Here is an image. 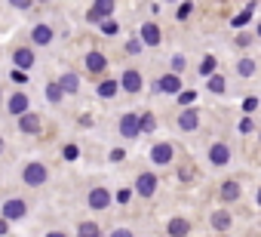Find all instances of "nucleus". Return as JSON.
Returning <instances> with one entry per match:
<instances>
[{
    "mask_svg": "<svg viewBox=\"0 0 261 237\" xmlns=\"http://www.w3.org/2000/svg\"><path fill=\"white\" fill-rule=\"evenodd\" d=\"M46 176H49V173H46V167H43L40 160H31V163L22 170V182H25L28 188H40V185L46 182Z\"/></svg>",
    "mask_w": 261,
    "mask_h": 237,
    "instance_id": "nucleus-1",
    "label": "nucleus"
},
{
    "mask_svg": "<svg viewBox=\"0 0 261 237\" xmlns=\"http://www.w3.org/2000/svg\"><path fill=\"white\" fill-rule=\"evenodd\" d=\"M120 136L123 139H139L142 136V130H139V114L129 111V114L120 117Z\"/></svg>",
    "mask_w": 261,
    "mask_h": 237,
    "instance_id": "nucleus-2",
    "label": "nucleus"
},
{
    "mask_svg": "<svg viewBox=\"0 0 261 237\" xmlns=\"http://www.w3.org/2000/svg\"><path fill=\"white\" fill-rule=\"evenodd\" d=\"M111 13H114V0H95V4L89 7V13H86V19L89 22H101V19H111Z\"/></svg>",
    "mask_w": 261,
    "mask_h": 237,
    "instance_id": "nucleus-3",
    "label": "nucleus"
},
{
    "mask_svg": "<svg viewBox=\"0 0 261 237\" xmlns=\"http://www.w3.org/2000/svg\"><path fill=\"white\" fill-rule=\"evenodd\" d=\"M19 130H22L25 136H31V133H40V130H43L40 114H34V111H25V114L19 117Z\"/></svg>",
    "mask_w": 261,
    "mask_h": 237,
    "instance_id": "nucleus-4",
    "label": "nucleus"
},
{
    "mask_svg": "<svg viewBox=\"0 0 261 237\" xmlns=\"http://www.w3.org/2000/svg\"><path fill=\"white\" fill-rule=\"evenodd\" d=\"M0 212H4V219H7V222H16V219H22V216L28 212V206H25V200L10 197V200L4 203V209H0Z\"/></svg>",
    "mask_w": 261,
    "mask_h": 237,
    "instance_id": "nucleus-5",
    "label": "nucleus"
},
{
    "mask_svg": "<svg viewBox=\"0 0 261 237\" xmlns=\"http://www.w3.org/2000/svg\"><path fill=\"white\" fill-rule=\"evenodd\" d=\"M86 203H89V209H108V206H111V191L98 185V188H92V191H89Z\"/></svg>",
    "mask_w": 261,
    "mask_h": 237,
    "instance_id": "nucleus-6",
    "label": "nucleus"
},
{
    "mask_svg": "<svg viewBox=\"0 0 261 237\" xmlns=\"http://www.w3.org/2000/svg\"><path fill=\"white\" fill-rule=\"evenodd\" d=\"M142 83H145V80H142V74H139L136 68H129V71H123V77L117 80V86H123L126 92H139V89H142Z\"/></svg>",
    "mask_w": 261,
    "mask_h": 237,
    "instance_id": "nucleus-7",
    "label": "nucleus"
},
{
    "mask_svg": "<svg viewBox=\"0 0 261 237\" xmlns=\"http://www.w3.org/2000/svg\"><path fill=\"white\" fill-rule=\"evenodd\" d=\"M157 185H160V179H157L154 173H142V176L136 179V191H139L142 197H151V194L157 191Z\"/></svg>",
    "mask_w": 261,
    "mask_h": 237,
    "instance_id": "nucleus-8",
    "label": "nucleus"
},
{
    "mask_svg": "<svg viewBox=\"0 0 261 237\" xmlns=\"http://www.w3.org/2000/svg\"><path fill=\"white\" fill-rule=\"evenodd\" d=\"M154 89H157V92H172V96H178V92H181V80H178V74H163V77L154 83Z\"/></svg>",
    "mask_w": 261,
    "mask_h": 237,
    "instance_id": "nucleus-9",
    "label": "nucleus"
},
{
    "mask_svg": "<svg viewBox=\"0 0 261 237\" xmlns=\"http://www.w3.org/2000/svg\"><path fill=\"white\" fill-rule=\"evenodd\" d=\"M209 160H212L215 167H224V163H230V148H227L224 142H215V145H209Z\"/></svg>",
    "mask_w": 261,
    "mask_h": 237,
    "instance_id": "nucleus-10",
    "label": "nucleus"
},
{
    "mask_svg": "<svg viewBox=\"0 0 261 237\" xmlns=\"http://www.w3.org/2000/svg\"><path fill=\"white\" fill-rule=\"evenodd\" d=\"M151 160H154L157 167H166V163H172V145H166V142L154 145V148H151Z\"/></svg>",
    "mask_w": 261,
    "mask_h": 237,
    "instance_id": "nucleus-11",
    "label": "nucleus"
},
{
    "mask_svg": "<svg viewBox=\"0 0 261 237\" xmlns=\"http://www.w3.org/2000/svg\"><path fill=\"white\" fill-rule=\"evenodd\" d=\"M166 234H169V237H188V234H191V222L181 219V216H175V219H169Z\"/></svg>",
    "mask_w": 261,
    "mask_h": 237,
    "instance_id": "nucleus-12",
    "label": "nucleus"
},
{
    "mask_svg": "<svg viewBox=\"0 0 261 237\" xmlns=\"http://www.w3.org/2000/svg\"><path fill=\"white\" fill-rule=\"evenodd\" d=\"M13 62H16V68H19V71H28V68L34 65V53H31L28 46H19V50L13 53Z\"/></svg>",
    "mask_w": 261,
    "mask_h": 237,
    "instance_id": "nucleus-13",
    "label": "nucleus"
},
{
    "mask_svg": "<svg viewBox=\"0 0 261 237\" xmlns=\"http://www.w3.org/2000/svg\"><path fill=\"white\" fill-rule=\"evenodd\" d=\"M7 108H10V114L22 117V114L28 111V96H25V92H13V96H10V102H7Z\"/></svg>",
    "mask_w": 261,
    "mask_h": 237,
    "instance_id": "nucleus-14",
    "label": "nucleus"
},
{
    "mask_svg": "<svg viewBox=\"0 0 261 237\" xmlns=\"http://www.w3.org/2000/svg\"><path fill=\"white\" fill-rule=\"evenodd\" d=\"M197 124H200V117H197V111H191V108H188V111H181V114H178V127H181L185 133L197 130Z\"/></svg>",
    "mask_w": 261,
    "mask_h": 237,
    "instance_id": "nucleus-15",
    "label": "nucleus"
},
{
    "mask_svg": "<svg viewBox=\"0 0 261 237\" xmlns=\"http://www.w3.org/2000/svg\"><path fill=\"white\" fill-rule=\"evenodd\" d=\"M31 40H34V43H40V46L53 43V28H49V25H34V31H31Z\"/></svg>",
    "mask_w": 261,
    "mask_h": 237,
    "instance_id": "nucleus-16",
    "label": "nucleus"
},
{
    "mask_svg": "<svg viewBox=\"0 0 261 237\" xmlns=\"http://www.w3.org/2000/svg\"><path fill=\"white\" fill-rule=\"evenodd\" d=\"M108 68V59L101 56V53H89L86 56V71L89 74H98V71H105Z\"/></svg>",
    "mask_w": 261,
    "mask_h": 237,
    "instance_id": "nucleus-17",
    "label": "nucleus"
},
{
    "mask_svg": "<svg viewBox=\"0 0 261 237\" xmlns=\"http://www.w3.org/2000/svg\"><path fill=\"white\" fill-rule=\"evenodd\" d=\"M142 43H148V46H157V43H160V28H157L154 22H148V25L142 28Z\"/></svg>",
    "mask_w": 261,
    "mask_h": 237,
    "instance_id": "nucleus-18",
    "label": "nucleus"
},
{
    "mask_svg": "<svg viewBox=\"0 0 261 237\" xmlns=\"http://www.w3.org/2000/svg\"><path fill=\"white\" fill-rule=\"evenodd\" d=\"M59 86H62V92H77L80 89V77L77 74H62V80H59Z\"/></svg>",
    "mask_w": 261,
    "mask_h": 237,
    "instance_id": "nucleus-19",
    "label": "nucleus"
},
{
    "mask_svg": "<svg viewBox=\"0 0 261 237\" xmlns=\"http://www.w3.org/2000/svg\"><path fill=\"white\" fill-rule=\"evenodd\" d=\"M221 197H224V200H237V197H240V182L227 179V182L221 185Z\"/></svg>",
    "mask_w": 261,
    "mask_h": 237,
    "instance_id": "nucleus-20",
    "label": "nucleus"
},
{
    "mask_svg": "<svg viewBox=\"0 0 261 237\" xmlns=\"http://www.w3.org/2000/svg\"><path fill=\"white\" fill-rule=\"evenodd\" d=\"M117 89H120V86H117V80H101V83H98V96H101V99L117 96Z\"/></svg>",
    "mask_w": 261,
    "mask_h": 237,
    "instance_id": "nucleus-21",
    "label": "nucleus"
},
{
    "mask_svg": "<svg viewBox=\"0 0 261 237\" xmlns=\"http://www.w3.org/2000/svg\"><path fill=\"white\" fill-rule=\"evenodd\" d=\"M227 225H230V216H227V212H221V209L212 212V228H215V231H224Z\"/></svg>",
    "mask_w": 261,
    "mask_h": 237,
    "instance_id": "nucleus-22",
    "label": "nucleus"
},
{
    "mask_svg": "<svg viewBox=\"0 0 261 237\" xmlns=\"http://www.w3.org/2000/svg\"><path fill=\"white\" fill-rule=\"evenodd\" d=\"M237 71H240L243 77H252V74H255V59H240Z\"/></svg>",
    "mask_w": 261,
    "mask_h": 237,
    "instance_id": "nucleus-23",
    "label": "nucleus"
},
{
    "mask_svg": "<svg viewBox=\"0 0 261 237\" xmlns=\"http://www.w3.org/2000/svg\"><path fill=\"white\" fill-rule=\"evenodd\" d=\"M62 96H65V92H62V86H59V83H49V86H46V99H49L53 105H59V102H62Z\"/></svg>",
    "mask_w": 261,
    "mask_h": 237,
    "instance_id": "nucleus-24",
    "label": "nucleus"
},
{
    "mask_svg": "<svg viewBox=\"0 0 261 237\" xmlns=\"http://www.w3.org/2000/svg\"><path fill=\"white\" fill-rule=\"evenodd\" d=\"M80 237H101V231H98L95 222H83L80 225Z\"/></svg>",
    "mask_w": 261,
    "mask_h": 237,
    "instance_id": "nucleus-25",
    "label": "nucleus"
},
{
    "mask_svg": "<svg viewBox=\"0 0 261 237\" xmlns=\"http://www.w3.org/2000/svg\"><path fill=\"white\" fill-rule=\"evenodd\" d=\"M209 89L212 92H224V77L221 74H209Z\"/></svg>",
    "mask_w": 261,
    "mask_h": 237,
    "instance_id": "nucleus-26",
    "label": "nucleus"
},
{
    "mask_svg": "<svg viewBox=\"0 0 261 237\" xmlns=\"http://www.w3.org/2000/svg\"><path fill=\"white\" fill-rule=\"evenodd\" d=\"M139 130H142V133H151V130H154V114H142V117H139Z\"/></svg>",
    "mask_w": 261,
    "mask_h": 237,
    "instance_id": "nucleus-27",
    "label": "nucleus"
},
{
    "mask_svg": "<svg viewBox=\"0 0 261 237\" xmlns=\"http://www.w3.org/2000/svg\"><path fill=\"white\" fill-rule=\"evenodd\" d=\"M215 65H218V62H215L212 56H206V59H203V65H200V74H206V77H209V74H215Z\"/></svg>",
    "mask_w": 261,
    "mask_h": 237,
    "instance_id": "nucleus-28",
    "label": "nucleus"
},
{
    "mask_svg": "<svg viewBox=\"0 0 261 237\" xmlns=\"http://www.w3.org/2000/svg\"><path fill=\"white\" fill-rule=\"evenodd\" d=\"M252 13H255V4H249V7H246V13H240V16L233 19V25H246V22L252 19Z\"/></svg>",
    "mask_w": 261,
    "mask_h": 237,
    "instance_id": "nucleus-29",
    "label": "nucleus"
},
{
    "mask_svg": "<svg viewBox=\"0 0 261 237\" xmlns=\"http://www.w3.org/2000/svg\"><path fill=\"white\" fill-rule=\"evenodd\" d=\"M101 31H105V34H120V25H117L114 19H101Z\"/></svg>",
    "mask_w": 261,
    "mask_h": 237,
    "instance_id": "nucleus-30",
    "label": "nucleus"
},
{
    "mask_svg": "<svg viewBox=\"0 0 261 237\" xmlns=\"http://www.w3.org/2000/svg\"><path fill=\"white\" fill-rule=\"evenodd\" d=\"M185 68H188L185 56H172V74H178V71H185Z\"/></svg>",
    "mask_w": 261,
    "mask_h": 237,
    "instance_id": "nucleus-31",
    "label": "nucleus"
},
{
    "mask_svg": "<svg viewBox=\"0 0 261 237\" xmlns=\"http://www.w3.org/2000/svg\"><path fill=\"white\" fill-rule=\"evenodd\" d=\"M191 13H194V4H181V7H178V13H175V16H178V19H181V22H185V19H188V16H191Z\"/></svg>",
    "mask_w": 261,
    "mask_h": 237,
    "instance_id": "nucleus-32",
    "label": "nucleus"
},
{
    "mask_svg": "<svg viewBox=\"0 0 261 237\" xmlns=\"http://www.w3.org/2000/svg\"><path fill=\"white\" fill-rule=\"evenodd\" d=\"M139 50H142V40H129L126 43V53H139Z\"/></svg>",
    "mask_w": 261,
    "mask_h": 237,
    "instance_id": "nucleus-33",
    "label": "nucleus"
},
{
    "mask_svg": "<svg viewBox=\"0 0 261 237\" xmlns=\"http://www.w3.org/2000/svg\"><path fill=\"white\" fill-rule=\"evenodd\" d=\"M10 4H13V7H19V10H28L34 0H10Z\"/></svg>",
    "mask_w": 261,
    "mask_h": 237,
    "instance_id": "nucleus-34",
    "label": "nucleus"
},
{
    "mask_svg": "<svg viewBox=\"0 0 261 237\" xmlns=\"http://www.w3.org/2000/svg\"><path fill=\"white\" fill-rule=\"evenodd\" d=\"M111 237H133V231H129V228H117V231H111Z\"/></svg>",
    "mask_w": 261,
    "mask_h": 237,
    "instance_id": "nucleus-35",
    "label": "nucleus"
},
{
    "mask_svg": "<svg viewBox=\"0 0 261 237\" xmlns=\"http://www.w3.org/2000/svg\"><path fill=\"white\" fill-rule=\"evenodd\" d=\"M178 102H181V105H191V102H194V92H178Z\"/></svg>",
    "mask_w": 261,
    "mask_h": 237,
    "instance_id": "nucleus-36",
    "label": "nucleus"
},
{
    "mask_svg": "<svg viewBox=\"0 0 261 237\" xmlns=\"http://www.w3.org/2000/svg\"><path fill=\"white\" fill-rule=\"evenodd\" d=\"M243 108H246V111H249V114H252V111H255V108H258V99H246V105H243Z\"/></svg>",
    "mask_w": 261,
    "mask_h": 237,
    "instance_id": "nucleus-37",
    "label": "nucleus"
},
{
    "mask_svg": "<svg viewBox=\"0 0 261 237\" xmlns=\"http://www.w3.org/2000/svg\"><path fill=\"white\" fill-rule=\"evenodd\" d=\"M237 43H240V46H249V43H252V34H240V40H237Z\"/></svg>",
    "mask_w": 261,
    "mask_h": 237,
    "instance_id": "nucleus-38",
    "label": "nucleus"
},
{
    "mask_svg": "<svg viewBox=\"0 0 261 237\" xmlns=\"http://www.w3.org/2000/svg\"><path fill=\"white\" fill-rule=\"evenodd\" d=\"M13 80H16V83H25V71H16V68H13Z\"/></svg>",
    "mask_w": 261,
    "mask_h": 237,
    "instance_id": "nucleus-39",
    "label": "nucleus"
},
{
    "mask_svg": "<svg viewBox=\"0 0 261 237\" xmlns=\"http://www.w3.org/2000/svg\"><path fill=\"white\" fill-rule=\"evenodd\" d=\"M65 157H68V160H74V157H77V148H74V145H68V148H65Z\"/></svg>",
    "mask_w": 261,
    "mask_h": 237,
    "instance_id": "nucleus-40",
    "label": "nucleus"
},
{
    "mask_svg": "<svg viewBox=\"0 0 261 237\" xmlns=\"http://www.w3.org/2000/svg\"><path fill=\"white\" fill-rule=\"evenodd\" d=\"M240 133H252V121H243L240 124Z\"/></svg>",
    "mask_w": 261,
    "mask_h": 237,
    "instance_id": "nucleus-41",
    "label": "nucleus"
},
{
    "mask_svg": "<svg viewBox=\"0 0 261 237\" xmlns=\"http://www.w3.org/2000/svg\"><path fill=\"white\" fill-rule=\"evenodd\" d=\"M7 228H10V222H7V219H0V234H7Z\"/></svg>",
    "mask_w": 261,
    "mask_h": 237,
    "instance_id": "nucleus-42",
    "label": "nucleus"
},
{
    "mask_svg": "<svg viewBox=\"0 0 261 237\" xmlns=\"http://www.w3.org/2000/svg\"><path fill=\"white\" fill-rule=\"evenodd\" d=\"M46 237H68V234H65V231H49Z\"/></svg>",
    "mask_w": 261,
    "mask_h": 237,
    "instance_id": "nucleus-43",
    "label": "nucleus"
},
{
    "mask_svg": "<svg viewBox=\"0 0 261 237\" xmlns=\"http://www.w3.org/2000/svg\"><path fill=\"white\" fill-rule=\"evenodd\" d=\"M0 151H4V139H0Z\"/></svg>",
    "mask_w": 261,
    "mask_h": 237,
    "instance_id": "nucleus-44",
    "label": "nucleus"
},
{
    "mask_svg": "<svg viewBox=\"0 0 261 237\" xmlns=\"http://www.w3.org/2000/svg\"><path fill=\"white\" fill-rule=\"evenodd\" d=\"M40 4H46V0H40Z\"/></svg>",
    "mask_w": 261,
    "mask_h": 237,
    "instance_id": "nucleus-45",
    "label": "nucleus"
}]
</instances>
